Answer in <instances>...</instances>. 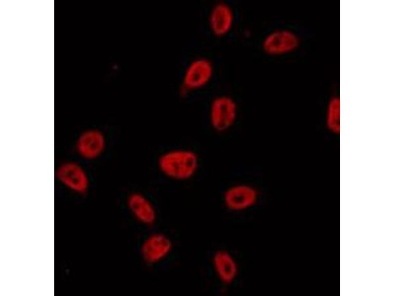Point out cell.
<instances>
[{
  "mask_svg": "<svg viewBox=\"0 0 395 296\" xmlns=\"http://www.w3.org/2000/svg\"><path fill=\"white\" fill-rule=\"evenodd\" d=\"M55 175L61 184L75 193L83 194L89 188L88 175L77 162L66 161L61 163L57 167Z\"/></svg>",
  "mask_w": 395,
  "mask_h": 296,
  "instance_id": "obj_7",
  "label": "cell"
},
{
  "mask_svg": "<svg viewBox=\"0 0 395 296\" xmlns=\"http://www.w3.org/2000/svg\"><path fill=\"white\" fill-rule=\"evenodd\" d=\"M236 21L233 6L225 1L215 2L208 12L207 23L210 32L215 37L227 36L232 31Z\"/></svg>",
  "mask_w": 395,
  "mask_h": 296,
  "instance_id": "obj_8",
  "label": "cell"
},
{
  "mask_svg": "<svg viewBox=\"0 0 395 296\" xmlns=\"http://www.w3.org/2000/svg\"><path fill=\"white\" fill-rule=\"evenodd\" d=\"M212 265L218 278L225 285L231 284L238 275V267L236 260L225 250H219L214 253Z\"/></svg>",
  "mask_w": 395,
  "mask_h": 296,
  "instance_id": "obj_11",
  "label": "cell"
},
{
  "mask_svg": "<svg viewBox=\"0 0 395 296\" xmlns=\"http://www.w3.org/2000/svg\"><path fill=\"white\" fill-rule=\"evenodd\" d=\"M157 166L163 177L175 182H185L198 173L200 159L194 150L183 147L166 149L158 156Z\"/></svg>",
  "mask_w": 395,
  "mask_h": 296,
  "instance_id": "obj_1",
  "label": "cell"
},
{
  "mask_svg": "<svg viewBox=\"0 0 395 296\" xmlns=\"http://www.w3.org/2000/svg\"><path fill=\"white\" fill-rule=\"evenodd\" d=\"M173 243L165 234L155 232L143 240L140 248L143 260L148 265H155L165 260L171 254Z\"/></svg>",
  "mask_w": 395,
  "mask_h": 296,
  "instance_id": "obj_6",
  "label": "cell"
},
{
  "mask_svg": "<svg viewBox=\"0 0 395 296\" xmlns=\"http://www.w3.org/2000/svg\"><path fill=\"white\" fill-rule=\"evenodd\" d=\"M107 147V138L101 129L95 127L85 129L78 135L75 149L78 155L86 160L101 157Z\"/></svg>",
  "mask_w": 395,
  "mask_h": 296,
  "instance_id": "obj_5",
  "label": "cell"
},
{
  "mask_svg": "<svg viewBox=\"0 0 395 296\" xmlns=\"http://www.w3.org/2000/svg\"><path fill=\"white\" fill-rule=\"evenodd\" d=\"M126 205L133 218L141 225L150 226L156 222V208L144 193L139 191L130 193L126 197Z\"/></svg>",
  "mask_w": 395,
  "mask_h": 296,
  "instance_id": "obj_10",
  "label": "cell"
},
{
  "mask_svg": "<svg viewBox=\"0 0 395 296\" xmlns=\"http://www.w3.org/2000/svg\"><path fill=\"white\" fill-rule=\"evenodd\" d=\"M238 113V105L233 97L227 94L217 95L209 105L210 125L216 132H225L235 125Z\"/></svg>",
  "mask_w": 395,
  "mask_h": 296,
  "instance_id": "obj_3",
  "label": "cell"
},
{
  "mask_svg": "<svg viewBox=\"0 0 395 296\" xmlns=\"http://www.w3.org/2000/svg\"><path fill=\"white\" fill-rule=\"evenodd\" d=\"M259 198V192L253 186L245 184L232 185L223 194V202L230 210L240 211L254 206Z\"/></svg>",
  "mask_w": 395,
  "mask_h": 296,
  "instance_id": "obj_9",
  "label": "cell"
},
{
  "mask_svg": "<svg viewBox=\"0 0 395 296\" xmlns=\"http://www.w3.org/2000/svg\"><path fill=\"white\" fill-rule=\"evenodd\" d=\"M325 126L331 133L338 135L340 132V101L339 96L329 100L325 112Z\"/></svg>",
  "mask_w": 395,
  "mask_h": 296,
  "instance_id": "obj_12",
  "label": "cell"
},
{
  "mask_svg": "<svg viewBox=\"0 0 395 296\" xmlns=\"http://www.w3.org/2000/svg\"><path fill=\"white\" fill-rule=\"evenodd\" d=\"M300 38L293 30L277 28L267 33L262 39L263 52L271 57H279L290 54L298 47Z\"/></svg>",
  "mask_w": 395,
  "mask_h": 296,
  "instance_id": "obj_4",
  "label": "cell"
},
{
  "mask_svg": "<svg viewBox=\"0 0 395 296\" xmlns=\"http://www.w3.org/2000/svg\"><path fill=\"white\" fill-rule=\"evenodd\" d=\"M215 74L213 62L205 57H197L192 59L183 71L179 93L183 96L201 90L212 80Z\"/></svg>",
  "mask_w": 395,
  "mask_h": 296,
  "instance_id": "obj_2",
  "label": "cell"
}]
</instances>
